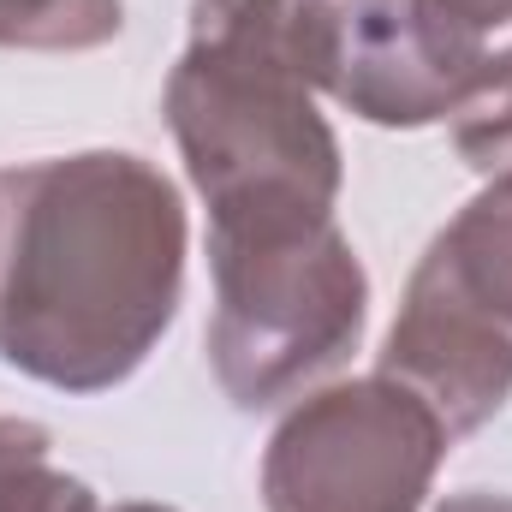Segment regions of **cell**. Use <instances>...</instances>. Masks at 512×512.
<instances>
[{
	"label": "cell",
	"instance_id": "6",
	"mask_svg": "<svg viewBox=\"0 0 512 512\" xmlns=\"http://www.w3.org/2000/svg\"><path fill=\"white\" fill-rule=\"evenodd\" d=\"M120 30L114 0H0V42H102Z\"/></svg>",
	"mask_w": 512,
	"mask_h": 512
},
{
	"label": "cell",
	"instance_id": "3",
	"mask_svg": "<svg viewBox=\"0 0 512 512\" xmlns=\"http://www.w3.org/2000/svg\"><path fill=\"white\" fill-rule=\"evenodd\" d=\"M334 84L382 126H423L512 84V0H358Z\"/></svg>",
	"mask_w": 512,
	"mask_h": 512
},
{
	"label": "cell",
	"instance_id": "4",
	"mask_svg": "<svg viewBox=\"0 0 512 512\" xmlns=\"http://www.w3.org/2000/svg\"><path fill=\"white\" fill-rule=\"evenodd\" d=\"M441 453V417L417 393L346 387L298 411L268 459L274 512H417Z\"/></svg>",
	"mask_w": 512,
	"mask_h": 512
},
{
	"label": "cell",
	"instance_id": "5",
	"mask_svg": "<svg viewBox=\"0 0 512 512\" xmlns=\"http://www.w3.org/2000/svg\"><path fill=\"white\" fill-rule=\"evenodd\" d=\"M0 512H90V489L48 471V435L0 423Z\"/></svg>",
	"mask_w": 512,
	"mask_h": 512
},
{
	"label": "cell",
	"instance_id": "2",
	"mask_svg": "<svg viewBox=\"0 0 512 512\" xmlns=\"http://www.w3.org/2000/svg\"><path fill=\"white\" fill-rule=\"evenodd\" d=\"M215 364L239 405H268L334 364L364 322V274L328 215L215 221Z\"/></svg>",
	"mask_w": 512,
	"mask_h": 512
},
{
	"label": "cell",
	"instance_id": "1",
	"mask_svg": "<svg viewBox=\"0 0 512 512\" xmlns=\"http://www.w3.org/2000/svg\"><path fill=\"white\" fill-rule=\"evenodd\" d=\"M0 352L60 387H108L149 352L179 298L185 221L137 155L0 173Z\"/></svg>",
	"mask_w": 512,
	"mask_h": 512
},
{
	"label": "cell",
	"instance_id": "7",
	"mask_svg": "<svg viewBox=\"0 0 512 512\" xmlns=\"http://www.w3.org/2000/svg\"><path fill=\"white\" fill-rule=\"evenodd\" d=\"M126 512H155V507H126Z\"/></svg>",
	"mask_w": 512,
	"mask_h": 512
}]
</instances>
